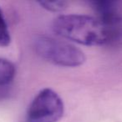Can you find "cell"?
<instances>
[{
	"label": "cell",
	"instance_id": "obj_1",
	"mask_svg": "<svg viewBox=\"0 0 122 122\" xmlns=\"http://www.w3.org/2000/svg\"><path fill=\"white\" fill-rule=\"evenodd\" d=\"M53 30L65 39L88 46L107 43L106 31L99 19L80 14L60 15L54 19Z\"/></svg>",
	"mask_w": 122,
	"mask_h": 122
},
{
	"label": "cell",
	"instance_id": "obj_2",
	"mask_svg": "<svg viewBox=\"0 0 122 122\" xmlns=\"http://www.w3.org/2000/svg\"><path fill=\"white\" fill-rule=\"evenodd\" d=\"M34 48L42 59L59 66L78 67L86 59L85 54L75 45L50 36L38 35Z\"/></svg>",
	"mask_w": 122,
	"mask_h": 122
},
{
	"label": "cell",
	"instance_id": "obj_3",
	"mask_svg": "<svg viewBox=\"0 0 122 122\" xmlns=\"http://www.w3.org/2000/svg\"><path fill=\"white\" fill-rule=\"evenodd\" d=\"M65 112L63 100L49 88L41 90L29 105L24 122H57Z\"/></svg>",
	"mask_w": 122,
	"mask_h": 122
},
{
	"label": "cell",
	"instance_id": "obj_4",
	"mask_svg": "<svg viewBox=\"0 0 122 122\" xmlns=\"http://www.w3.org/2000/svg\"><path fill=\"white\" fill-rule=\"evenodd\" d=\"M106 31L107 43L118 45L122 43V15L115 1H95L92 3Z\"/></svg>",
	"mask_w": 122,
	"mask_h": 122
},
{
	"label": "cell",
	"instance_id": "obj_5",
	"mask_svg": "<svg viewBox=\"0 0 122 122\" xmlns=\"http://www.w3.org/2000/svg\"><path fill=\"white\" fill-rule=\"evenodd\" d=\"M16 70L14 64L6 59L0 58V86H5L12 82Z\"/></svg>",
	"mask_w": 122,
	"mask_h": 122
},
{
	"label": "cell",
	"instance_id": "obj_6",
	"mask_svg": "<svg viewBox=\"0 0 122 122\" xmlns=\"http://www.w3.org/2000/svg\"><path fill=\"white\" fill-rule=\"evenodd\" d=\"M11 41L10 34L7 23L4 19V13L0 8V47H7Z\"/></svg>",
	"mask_w": 122,
	"mask_h": 122
},
{
	"label": "cell",
	"instance_id": "obj_7",
	"mask_svg": "<svg viewBox=\"0 0 122 122\" xmlns=\"http://www.w3.org/2000/svg\"><path fill=\"white\" fill-rule=\"evenodd\" d=\"M39 4L42 6V8L52 12H59L66 8L67 3L65 1H41Z\"/></svg>",
	"mask_w": 122,
	"mask_h": 122
}]
</instances>
